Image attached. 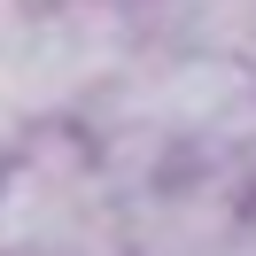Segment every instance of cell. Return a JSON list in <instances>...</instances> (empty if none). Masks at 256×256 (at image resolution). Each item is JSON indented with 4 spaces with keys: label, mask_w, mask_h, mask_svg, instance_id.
<instances>
[{
    "label": "cell",
    "mask_w": 256,
    "mask_h": 256,
    "mask_svg": "<svg viewBox=\"0 0 256 256\" xmlns=\"http://www.w3.org/2000/svg\"><path fill=\"white\" fill-rule=\"evenodd\" d=\"M0 256H124V186L78 124H32L0 148Z\"/></svg>",
    "instance_id": "obj_1"
},
{
    "label": "cell",
    "mask_w": 256,
    "mask_h": 256,
    "mask_svg": "<svg viewBox=\"0 0 256 256\" xmlns=\"http://www.w3.org/2000/svg\"><path fill=\"white\" fill-rule=\"evenodd\" d=\"M140 47V0H39L0 54V132L70 124Z\"/></svg>",
    "instance_id": "obj_2"
},
{
    "label": "cell",
    "mask_w": 256,
    "mask_h": 256,
    "mask_svg": "<svg viewBox=\"0 0 256 256\" xmlns=\"http://www.w3.org/2000/svg\"><path fill=\"white\" fill-rule=\"evenodd\" d=\"M240 178L186 163L124 194V256H233L240 225Z\"/></svg>",
    "instance_id": "obj_3"
},
{
    "label": "cell",
    "mask_w": 256,
    "mask_h": 256,
    "mask_svg": "<svg viewBox=\"0 0 256 256\" xmlns=\"http://www.w3.org/2000/svg\"><path fill=\"white\" fill-rule=\"evenodd\" d=\"M24 16H32V0H0V54L16 47V32H24Z\"/></svg>",
    "instance_id": "obj_4"
},
{
    "label": "cell",
    "mask_w": 256,
    "mask_h": 256,
    "mask_svg": "<svg viewBox=\"0 0 256 256\" xmlns=\"http://www.w3.org/2000/svg\"><path fill=\"white\" fill-rule=\"evenodd\" d=\"M248 70H256V39H248Z\"/></svg>",
    "instance_id": "obj_5"
},
{
    "label": "cell",
    "mask_w": 256,
    "mask_h": 256,
    "mask_svg": "<svg viewBox=\"0 0 256 256\" xmlns=\"http://www.w3.org/2000/svg\"><path fill=\"white\" fill-rule=\"evenodd\" d=\"M0 148H8V132H0Z\"/></svg>",
    "instance_id": "obj_6"
}]
</instances>
